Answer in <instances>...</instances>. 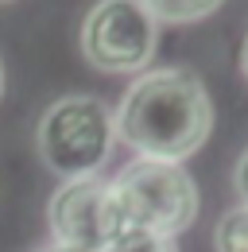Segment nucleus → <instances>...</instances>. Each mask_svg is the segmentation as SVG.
<instances>
[{
	"instance_id": "nucleus-9",
	"label": "nucleus",
	"mask_w": 248,
	"mask_h": 252,
	"mask_svg": "<svg viewBox=\"0 0 248 252\" xmlns=\"http://www.w3.org/2000/svg\"><path fill=\"white\" fill-rule=\"evenodd\" d=\"M233 187H237V194H241V202L248 206V152L237 159V171H233Z\"/></svg>"
},
{
	"instance_id": "nucleus-7",
	"label": "nucleus",
	"mask_w": 248,
	"mask_h": 252,
	"mask_svg": "<svg viewBox=\"0 0 248 252\" xmlns=\"http://www.w3.org/2000/svg\"><path fill=\"white\" fill-rule=\"evenodd\" d=\"M214 249L217 252H248V206H233L225 210L214 229Z\"/></svg>"
},
{
	"instance_id": "nucleus-11",
	"label": "nucleus",
	"mask_w": 248,
	"mask_h": 252,
	"mask_svg": "<svg viewBox=\"0 0 248 252\" xmlns=\"http://www.w3.org/2000/svg\"><path fill=\"white\" fill-rule=\"evenodd\" d=\"M241 70H245V78H248V39H245V47H241Z\"/></svg>"
},
{
	"instance_id": "nucleus-8",
	"label": "nucleus",
	"mask_w": 248,
	"mask_h": 252,
	"mask_svg": "<svg viewBox=\"0 0 248 252\" xmlns=\"http://www.w3.org/2000/svg\"><path fill=\"white\" fill-rule=\"evenodd\" d=\"M101 252H179L175 237H159V233H144V229H121Z\"/></svg>"
},
{
	"instance_id": "nucleus-1",
	"label": "nucleus",
	"mask_w": 248,
	"mask_h": 252,
	"mask_svg": "<svg viewBox=\"0 0 248 252\" xmlns=\"http://www.w3.org/2000/svg\"><path fill=\"white\" fill-rule=\"evenodd\" d=\"M113 128L117 140H124L140 159L183 163L206 144L214 128V105L202 78L190 70H144L113 109Z\"/></svg>"
},
{
	"instance_id": "nucleus-10",
	"label": "nucleus",
	"mask_w": 248,
	"mask_h": 252,
	"mask_svg": "<svg viewBox=\"0 0 248 252\" xmlns=\"http://www.w3.org/2000/svg\"><path fill=\"white\" fill-rule=\"evenodd\" d=\"M39 252H82V249H70V245H47V249H39Z\"/></svg>"
},
{
	"instance_id": "nucleus-5",
	"label": "nucleus",
	"mask_w": 248,
	"mask_h": 252,
	"mask_svg": "<svg viewBox=\"0 0 248 252\" xmlns=\"http://www.w3.org/2000/svg\"><path fill=\"white\" fill-rule=\"evenodd\" d=\"M47 225L55 233V245H70L82 252H101L113 241L109 221V179H70L47 202Z\"/></svg>"
},
{
	"instance_id": "nucleus-6",
	"label": "nucleus",
	"mask_w": 248,
	"mask_h": 252,
	"mask_svg": "<svg viewBox=\"0 0 248 252\" xmlns=\"http://www.w3.org/2000/svg\"><path fill=\"white\" fill-rule=\"evenodd\" d=\"M148 12L155 16V24H194V20H206L214 16L225 0H140Z\"/></svg>"
},
{
	"instance_id": "nucleus-13",
	"label": "nucleus",
	"mask_w": 248,
	"mask_h": 252,
	"mask_svg": "<svg viewBox=\"0 0 248 252\" xmlns=\"http://www.w3.org/2000/svg\"><path fill=\"white\" fill-rule=\"evenodd\" d=\"M0 4H8V0H0Z\"/></svg>"
},
{
	"instance_id": "nucleus-3",
	"label": "nucleus",
	"mask_w": 248,
	"mask_h": 252,
	"mask_svg": "<svg viewBox=\"0 0 248 252\" xmlns=\"http://www.w3.org/2000/svg\"><path fill=\"white\" fill-rule=\"evenodd\" d=\"M117 144L113 109L97 97H62L39 121V156L62 183L97 175Z\"/></svg>"
},
{
	"instance_id": "nucleus-12",
	"label": "nucleus",
	"mask_w": 248,
	"mask_h": 252,
	"mask_svg": "<svg viewBox=\"0 0 248 252\" xmlns=\"http://www.w3.org/2000/svg\"><path fill=\"white\" fill-rule=\"evenodd\" d=\"M0 94H4V70H0Z\"/></svg>"
},
{
	"instance_id": "nucleus-4",
	"label": "nucleus",
	"mask_w": 248,
	"mask_h": 252,
	"mask_svg": "<svg viewBox=\"0 0 248 252\" xmlns=\"http://www.w3.org/2000/svg\"><path fill=\"white\" fill-rule=\"evenodd\" d=\"M159 24L140 0H97L82 20V55L101 74H144Z\"/></svg>"
},
{
	"instance_id": "nucleus-2",
	"label": "nucleus",
	"mask_w": 248,
	"mask_h": 252,
	"mask_svg": "<svg viewBox=\"0 0 248 252\" xmlns=\"http://www.w3.org/2000/svg\"><path fill=\"white\" fill-rule=\"evenodd\" d=\"M198 218V187L183 163L132 159L109 183V221L113 237L121 229H144L159 237H179Z\"/></svg>"
}]
</instances>
